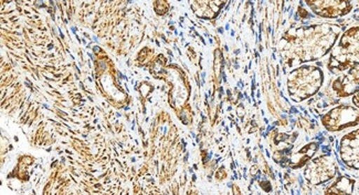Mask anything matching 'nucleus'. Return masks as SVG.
<instances>
[{
  "instance_id": "6e6552de",
  "label": "nucleus",
  "mask_w": 359,
  "mask_h": 195,
  "mask_svg": "<svg viewBox=\"0 0 359 195\" xmlns=\"http://www.w3.org/2000/svg\"><path fill=\"white\" fill-rule=\"evenodd\" d=\"M332 89L339 99L353 96L359 91V66L347 71L332 84Z\"/></svg>"
},
{
  "instance_id": "423d86ee",
  "label": "nucleus",
  "mask_w": 359,
  "mask_h": 195,
  "mask_svg": "<svg viewBox=\"0 0 359 195\" xmlns=\"http://www.w3.org/2000/svg\"><path fill=\"white\" fill-rule=\"evenodd\" d=\"M311 10L320 18L346 16L353 9L351 0H304Z\"/></svg>"
},
{
  "instance_id": "f03ea898",
  "label": "nucleus",
  "mask_w": 359,
  "mask_h": 195,
  "mask_svg": "<svg viewBox=\"0 0 359 195\" xmlns=\"http://www.w3.org/2000/svg\"><path fill=\"white\" fill-rule=\"evenodd\" d=\"M359 66V27L344 32L334 45L328 59L327 68L332 73H343Z\"/></svg>"
},
{
  "instance_id": "7ed1b4c3",
  "label": "nucleus",
  "mask_w": 359,
  "mask_h": 195,
  "mask_svg": "<svg viewBox=\"0 0 359 195\" xmlns=\"http://www.w3.org/2000/svg\"><path fill=\"white\" fill-rule=\"evenodd\" d=\"M324 83L323 71L313 65L295 68L287 78V89L294 102L301 103L314 96Z\"/></svg>"
},
{
  "instance_id": "f257e3e1",
  "label": "nucleus",
  "mask_w": 359,
  "mask_h": 195,
  "mask_svg": "<svg viewBox=\"0 0 359 195\" xmlns=\"http://www.w3.org/2000/svg\"><path fill=\"white\" fill-rule=\"evenodd\" d=\"M341 34V27L320 24L287 30L280 40V52L287 64L313 62L332 51Z\"/></svg>"
},
{
  "instance_id": "20e7f679",
  "label": "nucleus",
  "mask_w": 359,
  "mask_h": 195,
  "mask_svg": "<svg viewBox=\"0 0 359 195\" xmlns=\"http://www.w3.org/2000/svg\"><path fill=\"white\" fill-rule=\"evenodd\" d=\"M322 124L331 133L355 127L359 125V110L349 105H339L324 115Z\"/></svg>"
},
{
  "instance_id": "9b49d317",
  "label": "nucleus",
  "mask_w": 359,
  "mask_h": 195,
  "mask_svg": "<svg viewBox=\"0 0 359 195\" xmlns=\"http://www.w3.org/2000/svg\"><path fill=\"white\" fill-rule=\"evenodd\" d=\"M353 104L359 110V91L353 95Z\"/></svg>"
},
{
  "instance_id": "1a4fd4ad",
  "label": "nucleus",
  "mask_w": 359,
  "mask_h": 195,
  "mask_svg": "<svg viewBox=\"0 0 359 195\" xmlns=\"http://www.w3.org/2000/svg\"><path fill=\"white\" fill-rule=\"evenodd\" d=\"M226 0H189L190 7L199 18L212 19L217 17Z\"/></svg>"
},
{
  "instance_id": "0eeeda50",
  "label": "nucleus",
  "mask_w": 359,
  "mask_h": 195,
  "mask_svg": "<svg viewBox=\"0 0 359 195\" xmlns=\"http://www.w3.org/2000/svg\"><path fill=\"white\" fill-rule=\"evenodd\" d=\"M339 154L347 167L359 170V129L344 136L339 143Z\"/></svg>"
},
{
  "instance_id": "9d476101",
  "label": "nucleus",
  "mask_w": 359,
  "mask_h": 195,
  "mask_svg": "<svg viewBox=\"0 0 359 195\" xmlns=\"http://www.w3.org/2000/svg\"><path fill=\"white\" fill-rule=\"evenodd\" d=\"M355 181L351 178L339 177L335 182L327 187L326 194H351L354 191Z\"/></svg>"
},
{
  "instance_id": "39448f33",
  "label": "nucleus",
  "mask_w": 359,
  "mask_h": 195,
  "mask_svg": "<svg viewBox=\"0 0 359 195\" xmlns=\"http://www.w3.org/2000/svg\"><path fill=\"white\" fill-rule=\"evenodd\" d=\"M337 175V164L332 157L320 156L311 159L305 168L304 175L307 182L320 185L327 182Z\"/></svg>"
}]
</instances>
